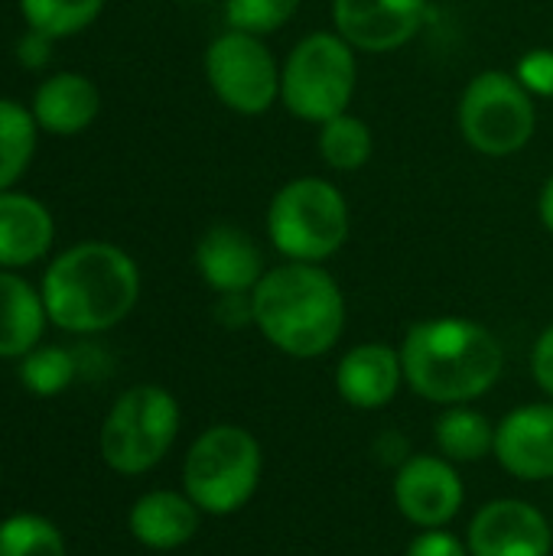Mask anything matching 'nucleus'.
I'll use <instances>...</instances> for the list:
<instances>
[{"mask_svg": "<svg viewBox=\"0 0 553 556\" xmlns=\"http://www.w3.org/2000/svg\"><path fill=\"white\" fill-rule=\"evenodd\" d=\"M319 156L329 169L336 173H355L362 169L372 153H375V137H372V127L355 117V114H336L329 117L326 124H319Z\"/></svg>", "mask_w": 553, "mask_h": 556, "instance_id": "obj_22", "label": "nucleus"}, {"mask_svg": "<svg viewBox=\"0 0 553 556\" xmlns=\"http://www.w3.org/2000/svg\"><path fill=\"white\" fill-rule=\"evenodd\" d=\"M39 143V127L29 104L0 94V192L16 189Z\"/></svg>", "mask_w": 553, "mask_h": 556, "instance_id": "obj_21", "label": "nucleus"}, {"mask_svg": "<svg viewBox=\"0 0 553 556\" xmlns=\"http://www.w3.org/2000/svg\"><path fill=\"white\" fill-rule=\"evenodd\" d=\"M196 270L215 296L251 293L267 274L257 241L244 228L228 222H218L202 231L196 244Z\"/></svg>", "mask_w": 553, "mask_h": 556, "instance_id": "obj_15", "label": "nucleus"}, {"mask_svg": "<svg viewBox=\"0 0 553 556\" xmlns=\"http://www.w3.org/2000/svg\"><path fill=\"white\" fill-rule=\"evenodd\" d=\"M303 0H225L228 29H244L254 36H271L287 26Z\"/></svg>", "mask_w": 553, "mask_h": 556, "instance_id": "obj_26", "label": "nucleus"}, {"mask_svg": "<svg viewBox=\"0 0 553 556\" xmlns=\"http://www.w3.org/2000/svg\"><path fill=\"white\" fill-rule=\"evenodd\" d=\"M254 329L280 355L326 358L345 336V293L323 264L284 261L251 290Z\"/></svg>", "mask_w": 553, "mask_h": 556, "instance_id": "obj_3", "label": "nucleus"}, {"mask_svg": "<svg viewBox=\"0 0 553 556\" xmlns=\"http://www.w3.org/2000/svg\"><path fill=\"white\" fill-rule=\"evenodd\" d=\"M336 394L352 410H385L394 404L404 384V365L401 349L388 342H359L345 349L336 362Z\"/></svg>", "mask_w": 553, "mask_h": 556, "instance_id": "obj_14", "label": "nucleus"}, {"mask_svg": "<svg viewBox=\"0 0 553 556\" xmlns=\"http://www.w3.org/2000/svg\"><path fill=\"white\" fill-rule=\"evenodd\" d=\"M183 3H209V0H183Z\"/></svg>", "mask_w": 553, "mask_h": 556, "instance_id": "obj_34", "label": "nucleus"}, {"mask_svg": "<svg viewBox=\"0 0 553 556\" xmlns=\"http://www.w3.org/2000/svg\"><path fill=\"white\" fill-rule=\"evenodd\" d=\"M375 459L381 463V466H388V469H401L411 456H414V450H411V440L401 433V430H388V433H381L378 440H375Z\"/></svg>", "mask_w": 553, "mask_h": 556, "instance_id": "obj_32", "label": "nucleus"}, {"mask_svg": "<svg viewBox=\"0 0 553 556\" xmlns=\"http://www.w3.org/2000/svg\"><path fill=\"white\" fill-rule=\"evenodd\" d=\"M16 371H20V384L33 397H59L78 378V355L62 345L39 342L33 352H26L16 362Z\"/></svg>", "mask_w": 553, "mask_h": 556, "instance_id": "obj_24", "label": "nucleus"}, {"mask_svg": "<svg viewBox=\"0 0 553 556\" xmlns=\"http://www.w3.org/2000/svg\"><path fill=\"white\" fill-rule=\"evenodd\" d=\"M39 293L49 326L68 336H101L134 313L140 267L121 244L78 241L46 264Z\"/></svg>", "mask_w": 553, "mask_h": 556, "instance_id": "obj_2", "label": "nucleus"}, {"mask_svg": "<svg viewBox=\"0 0 553 556\" xmlns=\"http://www.w3.org/2000/svg\"><path fill=\"white\" fill-rule=\"evenodd\" d=\"M538 215H541V225L553 235V176L541 186V195H538Z\"/></svg>", "mask_w": 553, "mask_h": 556, "instance_id": "obj_33", "label": "nucleus"}, {"mask_svg": "<svg viewBox=\"0 0 553 556\" xmlns=\"http://www.w3.org/2000/svg\"><path fill=\"white\" fill-rule=\"evenodd\" d=\"M515 78L531 91V98H553V49H531L518 59Z\"/></svg>", "mask_w": 553, "mask_h": 556, "instance_id": "obj_27", "label": "nucleus"}, {"mask_svg": "<svg viewBox=\"0 0 553 556\" xmlns=\"http://www.w3.org/2000/svg\"><path fill=\"white\" fill-rule=\"evenodd\" d=\"M433 453L453 466H476L495 453V424L473 404L443 407L433 420Z\"/></svg>", "mask_w": 553, "mask_h": 556, "instance_id": "obj_20", "label": "nucleus"}, {"mask_svg": "<svg viewBox=\"0 0 553 556\" xmlns=\"http://www.w3.org/2000/svg\"><path fill=\"white\" fill-rule=\"evenodd\" d=\"M469 556H551L548 515L525 498H492L476 508L466 528Z\"/></svg>", "mask_w": 553, "mask_h": 556, "instance_id": "obj_11", "label": "nucleus"}, {"mask_svg": "<svg viewBox=\"0 0 553 556\" xmlns=\"http://www.w3.org/2000/svg\"><path fill=\"white\" fill-rule=\"evenodd\" d=\"M427 16V0H332V26L355 52L407 46Z\"/></svg>", "mask_w": 553, "mask_h": 556, "instance_id": "obj_12", "label": "nucleus"}, {"mask_svg": "<svg viewBox=\"0 0 553 556\" xmlns=\"http://www.w3.org/2000/svg\"><path fill=\"white\" fill-rule=\"evenodd\" d=\"M391 498L411 528H450L466 505V482L460 466L440 453H414L401 469H394Z\"/></svg>", "mask_w": 553, "mask_h": 556, "instance_id": "obj_10", "label": "nucleus"}, {"mask_svg": "<svg viewBox=\"0 0 553 556\" xmlns=\"http://www.w3.org/2000/svg\"><path fill=\"white\" fill-rule=\"evenodd\" d=\"M49 316L39 287L20 270H0V362H20L46 336Z\"/></svg>", "mask_w": 553, "mask_h": 556, "instance_id": "obj_19", "label": "nucleus"}, {"mask_svg": "<svg viewBox=\"0 0 553 556\" xmlns=\"http://www.w3.org/2000/svg\"><path fill=\"white\" fill-rule=\"evenodd\" d=\"M264 479V446L241 424H212L186 450L183 492L205 518H231L251 505Z\"/></svg>", "mask_w": 553, "mask_h": 556, "instance_id": "obj_4", "label": "nucleus"}, {"mask_svg": "<svg viewBox=\"0 0 553 556\" xmlns=\"http://www.w3.org/2000/svg\"><path fill=\"white\" fill-rule=\"evenodd\" d=\"M183 430V407L173 391L160 384H134L114 397L98 430V453L104 466L124 479L153 472Z\"/></svg>", "mask_w": 553, "mask_h": 556, "instance_id": "obj_6", "label": "nucleus"}, {"mask_svg": "<svg viewBox=\"0 0 553 556\" xmlns=\"http://www.w3.org/2000/svg\"><path fill=\"white\" fill-rule=\"evenodd\" d=\"M404 556H469V544L450 528H430L411 538Z\"/></svg>", "mask_w": 553, "mask_h": 556, "instance_id": "obj_28", "label": "nucleus"}, {"mask_svg": "<svg viewBox=\"0 0 553 556\" xmlns=\"http://www.w3.org/2000/svg\"><path fill=\"white\" fill-rule=\"evenodd\" d=\"M531 378L541 388V394L553 401V323L541 329V336L531 345Z\"/></svg>", "mask_w": 553, "mask_h": 556, "instance_id": "obj_29", "label": "nucleus"}, {"mask_svg": "<svg viewBox=\"0 0 553 556\" xmlns=\"http://www.w3.org/2000/svg\"><path fill=\"white\" fill-rule=\"evenodd\" d=\"M212 316H215L225 329L254 326V303H251V293H222V296L215 300Z\"/></svg>", "mask_w": 553, "mask_h": 556, "instance_id": "obj_30", "label": "nucleus"}, {"mask_svg": "<svg viewBox=\"0 0 553 556\" xmlns=\"http://www.w3.org/2000/svg\"><path fill=\"white\" fill-rule=\"evenodd\" d=\"M460 134L482 156H515L538 130V108L515 72L486 68L460 94Z\"/></svg>", "mask_w": 553, "mask_h": 556, "instance_id": "obj_8", "label": "nucleus"}, {"mask_svg": "<svg viewBox=\"0 0 553 556\" xmlns=\"http://www.w3.org/2000/svg\"><path fill=\"white\" fill-rule=\"evenodd\" d=\"M108 0H16L26 29L46 33L49 39H68L95 26Z\"/></svg>", "mask_w": 553, "mask_h": 556, "instance_id": "obj_23", "label": "nucleus"}, {"mask_svg": "<svg viewBox=\"0 0 553 556\" xmlns=\"http://www.w3.org/2000/svg\"><path fill=\"white\" fill-rule=\"evenodd\" d=\"M264 225L274 251L284 261L323 264L349 241V199L323 176H297L274 192Z\"/></svg>", "mask_w": 553, "mask_h": 556, "instance_id": "obj_5", "label": "nucleus"}, {"mask_svg": "<svg viewBox=\"0 0 553 556\" xmlns=\"http://www.w3.org/2000/svg\"><path fill=\"white\" fill-rule=\"evenodd\" d=\"M202 518L205 515L183 489H150L130 505L127 531L140 547L153 554H173L196 541Z\"/></svg>", "mask_w": 553, "mask_h": 556, "instance_id": "obj_16", "label": "nucleus"}, {"mask_svg": "<svg viewBox=\"0 0 553 556\" xmlns=\"http://www.w3.org/2000/svg\"><path fill=\"white\" fill-rule=\"evenodd\" d=\"M404 384L427 404L453 407L482 401L505 375L499 336L469 316H430L401 339Z\"/></svg>", "mask_w": 553, "mask_h": 556, "instance_id": "obj_1", "label": "nucleus"}, {"mask_svg": "<svg viewBox=\"0 0 553 556\" xmlns=\"http://www.w3.org/2000/svg\"><path fill=\"white\" fill-rule=\"evenodd\" d=\"M355 85V49L336 29L303 36L280 65V104L306 124H326L329 117L345 114Z\"/></svg>", "mask_w": 553, "mask_h": 556, "instance_id": "obj_7", "label": "nucleus"}, {"mask_svg": "<svg viewBox=\"0 0 553 556\" xmlns=\"http://www.w3.org/2000/svg\"><path fill=\"white\" fill-rule=\"evenodd\" d=\"M29 111L39 134L78 137L101 114V91L85 72H52L33 88Z\"/></svg>", "mask_w": 553, "mask_h": 556, "instance_id": "obj_17", "label": "nucleus"}, {"mask_svg": "<svg viewBox=\"0 0 553 556\" xmlns=\"http://www.w3.org/2000/svg\"><path fill=\"white\" fill-rule=\"evenodd\" d=\"M0 482H3V469H0Z\"/></svg>", "mask_w": 553, "mask_h": 556, "instance_id": "obj_35", "label": "nucleus"}, {"mask_svg": "<svg viewBox=\"0 0 553 556\" xmlns=\"http://www.w3.org/2000/svg\"><path fill=\"white\" fill-rule=\"evenodd\" d=\"M55 244V218L49 205L29 192H0V270H26L49 257Z\"/></svg>", "mask_w": 553, "mask_h": 556, "instance_id": "obj_18", "label": "nucleus"}, {"mask_svg": "<svg viewBox=\"0 0 553 556\" xmlns=\"http://www.w3.org/2000/svg\"><path fill=\"white\" fill-rule=\"evenodd\" d=\"M492 459L518 482H553V401L508 410L495 424Z\"/></svg>", "mask_w": 553, "mask_h": 556, "instance_id": "obj_13", "label": "nucleus"}, {"mask_svg": "<svg viewBox=\"0 0 553 556\" xmlns=\"http://www.w3.org/2000/svg\"><path fill=\"white\" fill-rule=\"evenodd\" d=\"M202 65L212 94L241 117H261L280 101V65L264 36L225 29L209 42Z\"/></svg>", "mask_w": 553, "mask_h": 556, "instance_id": "obj_9", "label": "nucleus"}, {"mask_svg": "<svg viewBox=\"0 0 553 556\" xmlns=\"http://www.w3.org/2000/svg\"><path fill=\"white\" fill-rule=\"evenodd\" d=\"M52 46L55 39H49L46 33H36V29H26L20 39H16V62L29 72H39L52 62Z\"/></svg>", "mask_w": 553, "mask_h": 556, "instance_id": "obj_31", "label": "nucleus"}, {"mask_svg": "<svg viewBox=\"0 0 553 556\" xmlns=\"http://www.w3.org/2000/svg\"><path fill=\"white\" fill-rule=\"evenodd\" d=\"M0 556H68L65 534L42 515L20 511L0 521Z\"/></svg>", "mask_w": 553, "mask_h": 556, "instance_id": "obj_25", "label": "nucleus"}]
</instances>
